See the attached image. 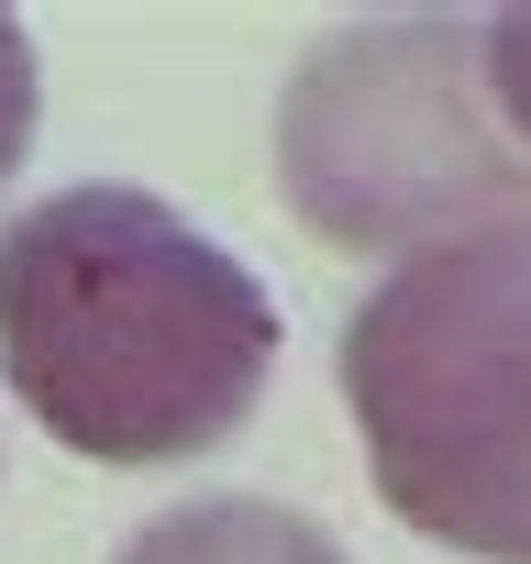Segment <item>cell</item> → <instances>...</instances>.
I'll use <instances>...</instances> for the list:
<instances>
[{"label": "cell", "instance_id": "cell-3", "mask_svg": "<svg viewBox=\"0 0 531 564\" xmlns=\"http://www.w3.org/2000/svg\"><path fill=\"white\" fill-rule=\"evenodd\" d=\"M278 188L333 254L388 265L531 221V155L487 111L476 23L388 12L322 34L278 100Z\"/></svg>", "mask_w": 531, "mask_h": 564}, {"label": "cell", "instance_id": "cell-5", "mask_svg": "<svg viewBox=\"0 0 531 564\" xmlns=\"http://www.w3.org/2000/svg\"><path fill=\"white\" fill-rule=\"evenodd\" d=\"M476 67H487L498 133L531 155V0H520V12H498V23H476Z\"/></svg>", "mask_w": 531, "mask_h": 564}, {"label": "cell", "instance_id": "cell-1", "mask_svg": "<svg viewBox=\"0 0 531 564\" xmlns=\"http://www.w3.org/2000/svg\"><path fill=\"white\" fill-rule=\"evenodd\" d=\"M0 377L89 465H199L278 377V311L188 210L89 177L0 232Z\"/></svg>", "mask_w": 531, "mask_h": 564}, {"label": "cell", "instance_id": "cell-2", "mask_svg": "<svg viewBox=\"0 0 531 564\" xmlns=\"http://www.w3.org/2000/svg\"><path fill=\"white\" fill-rule=\"evenodd\" d=\"M377 498L476 564H531V221L388 265L344 322Z\"/></svg>", "mask_w": 531, "mask_h": 564}, {"label": "cell", "instance_id": "cell-4", "mask_svg": "<svg viewBox=\"0 0 531 564\" xmlns=\"http://www.w3.org/2000/svg\"><path fill=\"white\" fill-rule=\"evenodd\" d=\"M111 564H355V553L278 498H188V509H155Z\"/></svg>", "mask_w": 531, "mask_h": 564}, {"label": "cell", "instance_id": "cell-6", "mask_svg": "<svg viewBox=\"0 0 531 564\" xmlns=\"http://www.w3.org/2000/svg\"><path fill=\"white\" fill-rule=\"evenodd\" d=\"M34 100H45L34 45H23V23H12V12H0V188H12V166H23V144H34Z\"/></svg>", "mask_w": 531, "mask_h": 564}]
</instances>
